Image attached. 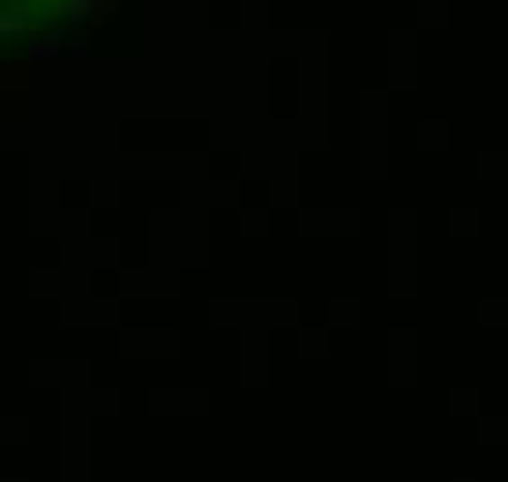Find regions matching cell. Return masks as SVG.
Returning <instances> with one entry per match:
<instances>
[{
    "mask_svg": "<svg viewBox=\"0 0 508 482\" xmlns=\"http://www.w3.org/2000/svg\"><path fill=\"white\" fill-rule=\"evenodd\" d=\"M100 0H0V50H25L45 35L70 31Z\"/></svg>",
    "mask_w": 508,
    "mask_h": 482,
    "instance_id": "cell-1",
    "label": "cell"
}]
</instances>
